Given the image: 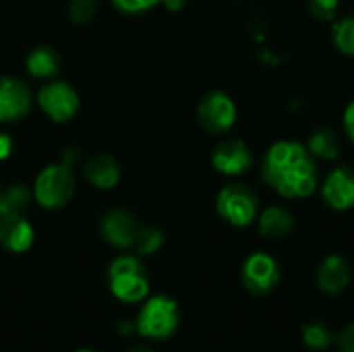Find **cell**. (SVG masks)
Here are the masks:
<instances>
[{"label": "cell", "mask_w": 354, "mask_h": 352, "mask_svg": "<svg viewBox=\"0 0 354 352\" xmlns=\"http://www.w3.org/2000/svg\"><path fill=\"white\" fill-rule=\"evenodd\" d=\"M164 241H166V234L160 228H156V226H141L133 247H135L137 255H153L156 251L162 249Z\"/></svg>", "instance_id": "21"}, {"label": "cell", "mask_w": 354, "mask_h": 352, "mask_svg": "<svg viewBox=\"0 0 354 352\" xmlns=\"http://www.w3.org/2000/svg\"><path fill=\"white\" fill-rule=\"evenodd\" d=\"M332 41L342 54L354 58V15L334 21V25H332Z\"/></svg>", "instance_id": "20"}, {"label": "cell", "mask_w": 354, "mask_h": 352, "mask_svg": "<svg viewBox=\"0 0 354 352\" xmlns=\"http://www.w3.org/2000/svg\"><path fill=\"white\" fill-rule=\"evenodd\" d=\"M33 95L29 85L19 77H0V124L25 118L31 110Z\"/></svg>", "instance_id": "8"}, {"label": "cell", "mask_w": 354, "mask_h": 352, "mask_svg": "<svg viewBox=\"0 0 354 352\" xmlns=\"http://www.w3.org/2000/svg\"><path fill=\"white\" fill-rule=\"evenodd\" d=\"M35 102H37L39 110L56 124H64V122L73 120L81 108V100H79V93L75 91V87L66 81H56V79L46 81L37 89Z\"/></svg>", "instance_id": "6"}, {"label": "cell", "mask_w": 354, "mask_h": 352, "mask_svg": "<svg viewBox=\"0 0 354 352\" xmlns=\"http://www.w3.org/2000/svg\"><path fill=\"white\" fill-rule=\"evenodd\" d=\"M112 4L127 15H141L162 4V0H112Z\"/></svg>", "instance_id": "25"}, {"label": "cell", "mask_w": 354, "mask_h": 352, "mask_svg": "<svg viewBox=\"0 0 354 352\" xmlns=\"http://www.w3.org/2000/svg\"><path fill=\"white\" fill-rule=\"evenodd\" d=\"M77 352H95V351H89V349H81V351H77Z\"/></svg>", "instance_id": "31"}, {"label": "cell", "mask_w": 354, "mask_h": 352, "mask_svg": "<svg viewBox=\"0 0 354 352\" xmlns=\"http://www.w3.org/2000/svg\"><path fill=\"white\" fill-rule=\"evenodd\" d=\"M12 147H15L12 137H10V135H6V133H0V162H4V160H8V158H10Z\"/></svg>", "instance_id": "28"}, {"label": "cell", "mask_w": 354, "mask_h": 352, "mask_svg": "<svg viewBox=\"0 0 354 352\" xmlns=\"http://www.w3.org/2000/svg\"><path fill=\"white\" fill-rule=\"evenodd\" d=\"M35 241V230L23 214L0 216V247L8 253H27Z\"/></svg>", "instance_id": "13"}, {"label": "cell", "mask_w": 354, "mask_h": 352, "mask_svg": "<svg viewBox=\"0 0 354 352\" xmlns=\"http://www.w3.org/2000/svg\"><path fill=\"white\" fill-rule=\"evenodd\" d=\"M97 8H100V0H68L66 15L75 25H83L97 15Z\"/></svg>", "instance_id": "23"}, {"label": "cell", "mask_w": 354, "mask_h": 352, "mask_svg": "<svg viewBox=\"0 0 354 352\" xmlns=\"http://www.w3.org/2000/svg\"><path fill=\"white\" fill-rule=\"evenodd\" d=\"M307 8L317 21H334L340 8V0H307Z\"/></svg>", "instance_id": "24"}, {"label": "cell", "mask_w": 354, "mask_h": 352, "mask_svg": "<svg viewBox=\"0 0 354 352\" xmlns=\"http://www.w3.org/2000/svg\"><path fill=\"white\" fill-rule=\"evenodd\" d=\"M83 178L100 191H110L118 185L120 180V164L116 158L108 154H97L91 156L83 164Z\"/></svg>", "instance_id": "14"}, {"label": "cell", "mask_w": 354, "mask_h": 352, "mask_svg": "<svg viewBox=\"0 0 354 352\" xmlns=\"http://www.w3.org/2000/svg\"><path fill=\"white\" fill-rule=\"evenodd\" d=\"M344 133L351 139V143H354V100L344 110Z\"/></svg>", "instance_id": "27"}, {"label": "cell", "mask_w": 354, "mask_h": 352, "mask_svg": "<svg viewBox=\"0 0 354 352\" xmlns=\"http://www.w3.org/2000/svg\"><path fill=\"white\" fill-rule=\"evenodd\" d=\"M25 68L31 77L41 79V81H50L60 71V56L50 46H37L27 54Z\"/></svg>", "instance_id": "16"}, {"label": "cell", "mask_w": 354, "mask_h": 352, "mask_svg": "<svg viewBox=\"0 0 354 352\" xmlns=\"http://www.w3.org/2000/svg\"><path fill=\"white\" fill-rule=\"evenodd\" d=\"M127 352H151L147 346H133V349H129Z\"/></svg>", "instance_id": "30"}, {"label": "cell", "mask_w": 354, "mask_h": 352, "mask_svg": "<svg viewBox=\"0 0 354 352\" xmlns=\"http://www.w3.org/2000/svg\"><path fill=\"white\" fill-rule=\"evenodd\" d=\"M253 154L241 139H224L212 151V166L224 176H241L253 168Z\"/></svg>", "instance_id": "10"}, {"label": "cell", "mask_w": 354, "mask_h": 352, "mask_svg": "<svg viewBox=\"0 0 354 352\" xmlns=\"http://www.w3.org/2000/svg\"><path fill=\"white\" fill-rule=\"evenodd\" d=\"M241 280L251 295H268L280 280L278 261L268 253H253L241 268Z\"/></svg>", "instance_id": "9"}, {"label": "cell", "mask_w": 354, "mask_h": 352, "mask_svg": "<svg viewBox=\"0 0 354 352\" xmlns=\"http://www.w3.org/2000/svg\"><path fill=\"white\" fill-rule=\"evenodd\" d=\"M162 4L168 8V10H180L185 6V0H162Z\"/></svg>", "instance_id": "29"}, {"label": "cell", "mask_w": 354, "mask_h": 352, "mask_svg": "<svg viewBox=\"0 0 354 352\" xmlns=\"http://www.w3.org/2000/svg\"><path fill=\"white\" fill-rule=\"evenodd\" d=\"M322 197L334 212H348L354 207V170L351 166L332 168L322 185Z\"/></svg>", "instance_id": "11"}, {"label": "cell", "mask_w": 354, "mask_h": 352, "mask_svg": "<svg viewBox=\"0 0 354 352\" xmlns=\"http://www.w3.org/2000/svg\"><path fill=\"white\" fill-rule=\"evenodd\" d=\"M261 178L284 199H305L319 187V168L307 145L276 141L261 160Z\"/></svg>", "instance_id": "1"}, {"label": "cell", "mask_w": 354, "mask_h": 352, "mask_svg": "<svg viewBox=\"0 0 354 352\" xmlns=\"http://www.w3.org/2000/svg\"><path fill=\"white\" fill-rule=\"evenodd\" d=\"M216 210L228 224L245 228L253 224L259 214V195L245 183H230L220 189L216 197Z\"/></svg>", "instance_id": "5"}, {"label": "cell", "mask_w": 354, "mask_h": 352, "mask_svg": "<svg viewBox=\"0 0 354 352\" xmlns=\"http://www.w3.org/2000/svg\"><path fill=\"white\" fill-rule=\"evenodd\" d=\"M236 104L224 91H209L197 104V120L209 135H224L236 122Z\"/></svg>", "instance_id": "7"}, {"label": "cell", "mask_w": 354, "mask_h": 352, "mask_svg": "<svg viewBox=\"0 0 354 352\" xmlns=\"http://www.w3.org/2000/svg\"><path fill=\"white\" fill-rule=\"evenodd\" d=\"M31 191L25 185H8L0 187V216L6 214H23L31 201Z\"/></svg>", "instance_id": "19"}, {"label": "cell", "mask_w": 354, "mask_h": 352, "mask_svg": "<svg viewBox=\"0 0 354 352\" xmlns=\"http://www.w3.org/2000/svg\"><path fill=\"white\" fill-rule=\"evenodd\" d=\"M108 288L122 303H139L149 295V276L135 255H118L108 266Z\"/></svg>", "instance_id": "2"}, {"label": "cell", "mask_w": 354, "mask_h": 352, "mask_svg": "<svg viewBox=\"0 0 354 352\" xmlns=\"http://www.w3.org/2000/svg\"><path fill=\"white\" fill-rule=\"evenodd\" d=\"M303 342L313 351H326L334 342V334L330 332V328L326 324L313 322L303 328Z\"/></svg>", "instance_id": "22"}, {"label": "cell", "mask_w": 354, "mask_h": 352, "mask_svg": "<svg viewBox=\"0 0 354 352\" xmlns=\"http://www.w3.org/2000/svg\"><path fill=\"white\" fill-rule=\"evenodd\" d=\"M351 282V266L342 255H328L317 270V286L328 295H340Z\"/></svg>", "instance_id": "15"}, {"label": "cell", "mask_w": 354, "mask_h": 352, "mask_svg": "<svg viewBox=\"0 0 354 352\" xmlns=\"http://www.w3.org/2000/svg\"><path fill=\"white\" fill-rule=\"evenodd\" d=\"M338 349L340 352H354V324H348L342 332H340V336H338Z\"/></svg>", "instance_id": "26"}, {"label": "cell", "mask_w": 354, "mask_h": 352, "mask_svg": "<svg viewBox=\"0 0 354 352\" xmlns=\"http://www.w3.org/2000/svg\"><path fill=\"white\" fill-rule=\"evenodd\" d=\"M307 149L315 160H338L342 154V141L338 133L330 127H319L309 135Z\"/></svg>", "instance_id": "18"}, {"label": "cell", "mask_w": 354, "mask_h": 352, "mask_svg": "<svg viewBox=\"0 0 354 352\" xmlns=\"http://www.w3.org/2000/svg\"><path fill=\"white\" fill-rule=\"evenodd\" d=\"M257 226H259L261 237L266 239H284L295 228V216L286 207L272 205L259 214Z\"/></svg>", "instance_id": "17"}, {"label": "cell", "mask_w": 354, "mask_h": 352, "mask_svg": "<svg viewBox=\"0 0 354 352\" xmlns=\"http://www.w3.org/2000/svg\"><path fill=\"white\" fill-rule=\"evenodd\" d=\"M137 218L127 210H110L100 220V232L104 241L116 249H133L139 234Z\"/></svg>", "instance_id": "12"}, {"label": "cell", "mask_w": 354, "mask_h": 352, "mask_svg": "<svg viewBox=\"0 0 354 352\" xmlns=\"http://www.w3.org/2000/svg\"><path fill=\"white\" fill-rule=\"evenodd\" d=\"M178 322H180L178 303L166 295H156L145 299L135 319V332L147 340H166L176 332Z\"/></svg>", "instance_id": "4"}, {"label": "cell", "mask_w": 354, "mask_h": 352, "mask_svg": "<svg viewBox=\"0 0 354 352\" xmlns=\"http://www.w3.org/2000/svg\"><path fill=\"white\" fill-rule=\"evenodd\" d=\"M77 191V178L71 166L58 162L39 170L33 183V199L44 210L66 207Z\"/></svg>", "instance_id": "3"}]
</instances>
